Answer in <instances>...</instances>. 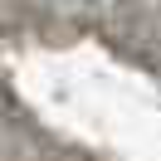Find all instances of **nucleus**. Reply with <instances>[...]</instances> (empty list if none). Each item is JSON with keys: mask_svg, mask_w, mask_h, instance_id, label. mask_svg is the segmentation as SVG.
<instances>
[]
</instances>
